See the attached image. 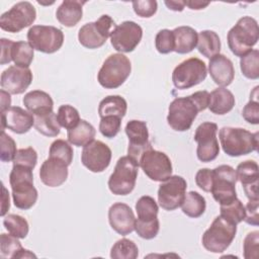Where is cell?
Instances as JSON below:
<instances>
[{
    "label": "cell",
    "instance_id": "obj_1",
    "mask_svg": "<svg viewBox=\"0 0 259 259\" xmlns=\"http://www.w3.org/2000/svg\"><path fill=\"white\" fill-rule=\"evenodd\" d=\"M29 167L13 165L9 174L14 205L19 209L31 208L37 200V190L33 186V174Z\"/></svg>",
    "mask_w": 259,
    "mask_h": 259
},
{
    "label": "cell",
    "instance_id": "obj_2",
    "mask_svg": "<svg viewBox=\"0 0 259 259\" xmlns=\"http://www.w3.org/2000/svg\"><path fill=\"white\" fill-rule=\"evenodd\" d=\"M223 151L230 157L248 155L258 150L259 133H251L242 127L224 126L219 132Z\"/></svg>",
    "mask_w": 259,
    "mask_h": 259
},
{
    "label": "cell",
    "instance_id": "obj_3",
    "mask_svg": "<svg viewBox=\"0 0 259 259\" xmlns=\"http://www.w3.org/2000/svg\"><path fill=\"white\" fill-rule=\"evenodd\" d=\"M259 38L257 20L251 16L241 17L229 30L227 35L228 46L237 57H243L252 51Z\"/></svg>",
    "mask_w": 259,
    "mask_h": 259
},
{
    "label": "cell",
    "instance_id": "obj_4",
    "mask_svg": "<svg viewBox=\"0 0 259 259\" xmlns=\"http://www.w3.org/2000/svg\"><path fill=\"white\" fill-rule=\"evenodd\" d=\"M236 233L237 225L220 214L203 233L202 246L211 253H222L229 248L236 237Z\"/></svg>",
    "mask_w": 259,
    "mask_h": 259
},
{
    "label": "cell",
    "instance_id": "obj_5",
    "mask_svg": "<svg viewBox=\"0 0 259 259\" xmlns=\"http://www.w3.org/2000/svg\"><path fill=\"white\" fill-rule=\"evenodd\" d=\"M132 72L130 59L120 54H112L103 62L98 74V83L106 89H115L121 86Z\"/></svg>",
    "mask_w": 259,
    "mask_h": 259
},
{
    "label": "cell",
    "instance_id": "obj_6",
    "mask_svg": "<svg viewBox=\"0 0 259 259\" xmlns=\"http://www.w3.org/2000/svg\"><path fill=\"white\" fill-rule=\"evenodd\" d=\"M139 166V163L128 155L120 157L108 179L109 190L115 195L130 194L136 186Z\"/></svg>",
    "mask_w": 259,
    "mask_h": 259
},
{
    "label": "cell",
    "instance_id": "obj_7",
    "mask_svg": "<svg viewBox=\"0 0 259 259\" xmlns=\"http://www.w3.org/2000/svg\"><path fill=\"white\" fill-rule=\"evenodd\" d=\"M199 111L191 95L177 97L168 107L167 122L170 127L176 132L188 131Z\"/></svg>",
    "mask_w": 259,
    "mask_h": 259
},
{
    "label": "cell",
    "instance_id": "obj_8",
    "mask_svg": "<svg viewBox=\"0 0 259 259\" xmlns=\"http://www.w3.org/2000/svg\"><path fill=\"white\" fill-rule=\"evenodd\" d=\"M114 27V20L109 15L103 14L96 21L88 22L79 29L78 40L86 49H98L110 37Z\"/></svg>",
    "mask_w": 259,
    "mask_h": 259
},
{
    "label": "cell",
    "instance_id": "obj_9",
    "mask_svg": "<svg viewBox=\"0 0 259 259\" xmlns=\"http://www.w3.org/2000/svg\"><path fill=\"white\" fill-rule=\"evenodd\" d=\"M207 69L198 58H189L177 65L172 73L173 85L180 90L189 89L205 80Z\"/></svg>",
    "mask_w": 259,
    "mask_h": 259
},
{
    "label": "cell",
    "instance_id": "obj_10",
    "mask_svg": "<svg viewBox=\"0 0 259 259\" xmlns=\"http://www.w3.org/2000/svg\"><path fill=\"white\" fill-rule=\"evenodd\" d=\"M213 178L210 193L213 199L222 204H227L237 198L236 170L230 165H220L212 169Z\"/></svg>",
    "mask_w": 259,
    "mask_h": 259
},
{
    "label": "cell",
    "instance_id": "obj_11",
    "mask_svg": "<svg viewBox=\"0 0 259 259\" xmlns=\"http://www.w3.org/2000/svg\"><path fill=\"white\" fill-rule=\"evenodd\" d=\"M27 40L34 50L44 54H54L62 48L64 33L52 25H32L27 31Z\"/></svg>",
    "mask_w": 259,
    "mask_h": 259
},
{
    "label": "cell",
    "instance_id": "obj_12",
    "mask_svg": "<svg viewBox=\"0 0 259 259\" xmlns=\"http://www.w3.org/2000/svg\"><path fill=\"white\" fill-rule=\"evenodd\" d=\"M36 18L34 6L27 1L14 4L8 11L0 16L1 29L8 32H19L23 28L31 25Z\"/></svg>",
    "mask_w": 259,
    "mask_h": 259
},
{
    "label": "cell",
    "instance_id": "obj_13",
    "mask_svg": "<svg viewBox=\"0 0 259 259\" xmlns=\"http://www.w3.org/2000/svg\"><path fill=\"white\" fill-rule=\"evenodd\" d=\"M217 132L218 124L211 121L200 123L195 131L193 139L197 143L196 156L202 163L213 161L220 154Z\"/></svg>",
    "mask_w": 259,
    "mask_h": 259
},
{
    "label": "cell",
    "instance_id": "obj_14",
    "mask_svg": "<svg viewBox=\"0 0 259 259\" xmlns=\"http://www.w3.org/2000/svg\"><path fill=\"white\" fill-rule=\"evenodd\" d=\"M144 173L153 181L162 182L172 175V163L170 158L161 151L148 149L139 162Z\"/></svg>",
    "mask_w": 259,
    "mask_h": 259
},
{
    "label": "cell",
    "instance_id": "obj_15",
    "mask_svg": "<svg viewBox=\"0 0 259 259\" xmlns=\"http://www.w3.org/2000/svg\"><path fill=\"white\" fill-rule=\"evenodd\" d=\"M186 180L179 175H171L162 181L158 189V202L160 206L169 211L181 206L186 194Z\"/></svg>",
    "mask_w": 259,
    "mask_h": 259
},
{
    "label": "cell",
    "instance_id": "obj_16",
    "mask_svg": "<svg viewBox=\"0 0 259 259\" xmlns=\"http://www.w3.org/2000/svg\"><path fill=\"white\" fill-rule=\"evenodd\" d=\"M143 37L142 27L135 21L126 20L115 26L110 34V42L113 49L121 53L133 52Z\"/></svg>",
    "mask_w": 259,
    "mask_h": 259
},
{
    "label": "cell",
    "instance_id": "obj_17",
    "mask_svg": "<svg viewBox=\"0 0 259 259\" xmlns=\"http://www.w3.org/2000/svg\"><path fill=\"white\" fill-rule=\"evenodd\" d=\"M111 156V150L106 144L101 141L94 140L83 147L81 162L89 171L99 173L109 166Z\"/></svg>",
    "mask_w": 259,
    "mask_h": 259
},
{
    "label": "cell",
    "instance_id": "obj_18",
    "mask_svg": "<svg viewBox=\"0 0 259 259\" xmlns=\"http://www.w3.org/2000/svg\"><path fill=\"white\" fill-rule=\"evenodd\" d=\"M124 131L128 138L127 155L139 163L142 154L152 148L147 123L143 120L133 119L126 123Z\"/></svg>",
    "mask_w": 259,
    "mask_h": 259
},
{
    "label": "cell",
    "instance_id": "obj_19",
    "mask_svg": "<svg viewBox=\"0 0 259 259\" xmlns=\"http://www.w3.org/2000/svg\"><path fill=\"white\" fill-rule=\"evenodd\" d=\"M32 72L29 68L10 66L1 74L2 89L10 94L23 93L32 82Z\"/></svg>",
    "mask_w": 259,
    "mask_h": 259
},
{
    "label": "cell",
    "instance_id": "obj_20",
    "mask_svg": "<svg viewBox=\"0 0 259 259\" xmlns=\"http://www.w3.org/2000/svg\"><path fill=\"white\" fill-rule=\"evenodd\" d=\"M34 124V115L19 106H10L1 111V131L5 127L15 134H25Z\"/></svg>",
    "mask_w": 259,
    "mask_h": 259
},
{
    "label": "cell",
    "instance_id": "obj_21",
    "mask_svg": "<svg viewBox=\"0 0 259 259\" xmlns=\"http://www.w3.org/2000/svg\"><path fill=\"white\" fill-rule=\"evenodd\" d=\"M110 227L119 235L126 236L135 230L136 218L133 209L123 202H115L108 209Z\"/></svg>",
    "mask_w": 259,
    "mask_h": 259
},
{
    "label": "cell",
    "instance_id": "obj_22",
    "mask_svg": "<svg viewBox=\"0 0 259 259\" xmlns=\"http://www.w3.org/2000/svg\"><path fill=\"white\" fill-rule=\"evenodd\" d=\"M258 164L254 160L241 162L236 169L237 179L244 188V192L249 200L259 199L258 196Z\"/></svg>",
    "mask_w": 259,
    "mask_h": 259
},
{
    "label": "cell",
    "instance_id": "obj_23",
    "mask_svg": "<svg viewBox=\"0 0 259 259\" xmlns=\"http://www.w3.org/2000/svg\"><path fill=\"white\" fill-rule=\"evenodd\" d=\"M68 165L59 159L49 157L39 168V178L49 187H58L68 178Z\"/></svg>",
    "mask_w": 259,
    "mask_h": 259
},
{
    "label": "cell",
    "instance_id": "obj_24",
    "mask_svg": "<svg viewBox=\"0 0 259 259\" xmlns=\"http://www.w3.org/2000/svg\"><path fill=\"white\" fill-rule=\"evenodd\" d=\"M208 73L217 85L229 86L235 77L233 62L225 55L218 54L209 59Z\"/></svg>",
    "mask_w": 259,
    "mask_h": 259
},
{
    "label": "cell",
    "instance_id": "obj_25",
    "mask_svg": "<svg viewBox=\"0 0 259 259\" xmlns=\"http://www.w3.org/2000/svg\"><path fill=\"white\" fill-rule=\"evenodd\" d=\"M23 105L33 115H40L53 111L54 101L51 95L42 90H32L22 99Z\"/></svg>",
    "mask_w": 259,
    "mask_h": 259
},
{
    "label": "cell",
    "instance_id": "obj_26",
    "mask_svg": "<svg viewBox=\"0 0 259 259\" xmlns=\"http://www.w3.org/2000/svg\"><path fill=\"white\" fill-rule=\"evenodd\" d=\"M85 3V1H63L56 11L58 21L67 27L75 26L82 19Z\"/></svg>",
    "mask_w": 259,
    "mask_h": 259
},
{
    "label": "cell",
    "instance_id": "obj_27",
    "mask_svg": "<svg viewBox=\"0 0 259 259\" xmlns=\"http://www.w3.org/2000/svg\"><path fill=\"white\" fill-rule=\"evenodd\" d=\"M174 37V52L177 54H188L197 46L198 34L190 26L182 25L172 30Z\"/></svg>",
    "mask_w": 259,
    "mask_h": 259
},
{
    "label": "cell",
    "instance_id": "obj_28",
    "mask_svg": "<svg viewBox=\"0 0 259 259\" xmlns=\"http://www.w3.org/2000/svg\"><path fill=\"white\" fill-rule=\"evenodd\" d=\"M0 257L2 259H21L32 257L36 258V256L32 252L24 249L21 246L18 238L12 236L11 234L7 235L4 233L0 235Z\"/></svg>",
    "mask_w": 259,
    "mask_h": 259
},
{
    "label": "cell",
    "instance_id": "obj_29",
    "mask_svg": "<svg viewBox=\"0 0 259 259\" xmlns=\"http://www.w3.org/2000/svg\"><path fill=\"white\" fill-rule=\"evenodd\" d=\"M234 94L224 87L217 88L209 93L208 109L218 115H224L230 112L235 106Z\"/></svg>",
    "mask_w": 259,
    "mask_h": 259
},
{
    "label": "cell",
    "instance_id": "obj_30",
    "mask_svg": "<svg viewBox=\"0 0 259 259\" xmlns=\"http://www.w3.org/2000/svg\"><path fill=\"white\" fill-rule=\"evenodd\" d=\"M95 135V127L85 119H81L75 127L68 130L67 133L68 142L76 147H84L88 145L94 141Z\"/></svg>",
    "mask_w": 259,
    "mask_h": 259
},
{
    "label": "cell",
    "instance_id": "obj_31",
    "mask_svg": "<svg viewBox=\"0 0 259 259\" xmlns=\"http://www.w3.org/2000/svg\"><path fill=\"white\" fill-rule=\"evenodd\" d=\"M127 110V103L120 95H109L99 102L98 114L100 118L114 115L122 118Z\"/></svg>",
    "mask_w": 259,
    "mask_h": 259
},
{
    "label": "cell",
    "instance_id": "obj_32",
    "mask_svg": "<svg viewBox=\"0 0 259 259\" xmlns=\"http://www.w3.org/2000/svg\"><path fill=\"white\" fill-rule=\"evenodd\" d=\"M197 50L205 58L210 59L220 54L221 39L217 32L213 30H202L198 34Z\"/></svg>",
    "mask_w": 259,
    "mask_h": 259
},
{
    "label": "cell",
    "instance_id": "obj_33",
    "mask_svg": "<svg viewBox=\"0 0 259 259\" xmlns=\"http://www.w3.org/2000/svg\"><path fill=\"white\" fill-rule=\"evenodd\" d=\"M206 208L205 198L196 191H189L185 194L184 200L181 204V209L184 214L189 218L201 217Z\"/></svg>",
    "mask_w": 259,
    "mask_h": 259
},
{
    "label": "cell",
    "instance_id": "obj_34",
    "mask_svg": "<svg viewBox=\"0 0 259 259\" xmlns=\"http://www.w3.org/2000/svg\"><path fill=\"white\" fill-rule=\"evenodd\" d=\"M34 128L46 137H57L61 132V125L57 114L52 111L49 113L34 115Z\"/></svg>",
    "mask_w": 259,
    "mask_h": 259
},
{
    "label": "cell",
    "instance_id": "obj_35",
    "mask_svg": "<svg viewBox=\"0 0 259 259\" xmlns=\"http://www.w3.org/2000/svg\"><path fill=\"white\" fill-rule=\"evenodd\" d=\"M33 48L26 41H14L11 49V59L15 66L28 68L33 60Z\"/></svg>",
    "mask_w": 259,
    "mask_h": 259
},
{
    "label": "cell",
    "instance_id": "obj_36",
    "mask_svg": "<svg viewBox=\"0 0 259 259\" xmlns=\"http://www.w3.org/2000/svg\"><path fill=\"white\" fill-rule=\"evenodd\" d=\"M138 219L141 222H151L158 219L159 207L156 200L149 195L140 197L136 203Z\"/></svg>",
    "mask_w": 259,
    "mask_h": 259
},
{
    "label": "cell",
    "instance_id": "obj_37",
    "mask_svg": "<svg viewBox=\"0 0 259 259\" xmlns=\"http://www.w3.org/2000/svg\"><path fill=\"white\" fill-rule=\"evenodd\" d=\"M138 256V246L134 241L125 238L116 241L110 250V257L113 259H136Z\"/></svg>",
    "mask_w": 259,
    "mask_h": 259
},
{
    "label": "cell",
    "instance_id": "obj_38",
    "mask_svg": "<svg viewBox=\"0 0 259 259\" xmlns=\"http://www.w3.org/2000/svg\"><path fill=\"white\" fill-rule=\"evenodd\" d=\"M3 225L9 234L18 239H24L28 235V223L23 217L19 214L10 213L6 215L3 220Z\"/></svg>",
    "mask_w": 259,
    "mask_h": 259
},
{
    "label": "cell",
    "instance_id": "obj_39",
    "mask_svg": "<svg viewBox=\"0 0 259 259\" xmlns=\"http://www.w3.org/2000/svg\"><path fill=\"white\" fill-rule=\"evenodd\" d=\"M240 68L246 78L257 80L259 78V51L255 49L241 57Z\"/></svg>",
    "mask_w": 259,
    "mask_h": 259
},
{
    "label": "cell",
    "instance_id": "obj_40",
    "mask_svg": "<svg viewBox=\"0 0 259 259\" xmlns=\"http://www.w3.org/2000/svg\"><path fill=\"white\" fill-rule=\"evenodd\" d=\"M73 155H74L73 148L67 141L59 139V140L54 141L51 144L50 151H49V157L62 160L68 166H70L73 161Z\"/></svg>",
    "mask_w": 259,
    "mask_h": 259
},
{
    "label": "cell",
    "instance_id": "obj_41",
    "mask_svg": "<svg viewBox=\"0 0 259 259\" xmlns=\"http://www.w3.org/2000/svg\"><path fill=\"white\" fill-rule=\"evenodd\" d=\"M245 205L238 198L234 199L230 203L221 205V215L225 219L238 225L245 219Z\"/></svg>",
    "mask_w": 259,
    "mask_h": 259
},
{
    "label": "cell",
    "instance_id": "obj_42",
    "mask_svg": "<svg viewBox=\"0 0 259 259\" xmlns=\"http://www.w3.org/2000/svg\"><path fill=\"white\" fill-rule=\"evenodd\" d=\"M57 118L60 125L67 130L75 127L81 120L79 111L69 104H64L59 107Z\"/></svg>",
    "mask_w": 259,
    "mask_h": 259
},
{
    "label": "cell",
    "instance_id": "obj_43",
    "mask_svg": "<svg viewBox=\"0 0 259 259\" xmlns=\"http://www.w3.org/2000/svg\"><path fill=\"white\" fill-rule=\"evenodd\" d=\"M155 47L160 54L167 55L174 52V37L170 29H161L155 37Z\"/></svg>",
    "mask_w": 259,
    "mask_h": 259
},
{
    "label": "cell",
    "instance_id": "obj_44",
    "mask_svg": "<svg viewBox=\"0 0 259 259\" xmlns=\"http://www.w3.org/2000/svg\"><path fill=\"white\" fill-rule=\"evenodd\" d=\"M121 118L114 115L104 116L99 122V132L102 136L108 139L114 138L120 131Z\"/></svg>",
    "mask_w": 259,
    "mask_h": 259
},
{
    "label": "cell",
    "instance_id": "obj_45",
    "mask_svg": "<svg viewBox=\"0 0 259 259\" xmlns=\"http://www.w3.org/2000/svg\"><path fill=\"white\" fill-rule=\"evenodd\" d=\"M160 230V222L158 219L151 222H141L136 219L135 231L137 234L146 240L154 239Z\"/></svg>",
    "mask_w": 259,
    "mask_h": 259
},
{
    "label": "cell",
    "instance_id": "obj_46",
    "mask_svg": "<svg viewBox=\"0 0 259 259\" xmlns=\"http://www.w3.org/2000/svg\"><path fill=\"white\" fill-rule=\"evenodd\" d=\"M0 160L2 162L13 161L16 155V144L14 140L8 136L4 131H1L0 137Z\"/></svg>",
    "mask_w": 259,
    "mask_h": 259
},
{
    "label": "cell",
    "instance_id": "obj_47",
    "mask_svg": "<svg viewBox=\"0 0 259 259\" xmlns=\"http://www.w3.org/2000/svg\"><path fill=\"white\" fill-rule=\"evenodd\" d=\"M37 163V153L32 147L19 149L13 159V165H21L33 169Z\"/></svg>",
    "mask_w": 259,
    "mask_h": 259
},
{
    "label": "cell",
    "instance_id": "obj_48",
    "mask_svg": "<svg viewBox=\"0 0 259 259\" xmlns=\"http://www.w3.org/2000/svg\"><path fill=\"white\" fill-rule=\"evenodd\" d=\"M258 244H259V232L253 231L247 234L243 242L244 258L253 259L258 256Z\"/></svg>",
    "mask_w": 259,
    "mask_h": 259
},
{
    "label": "cell",
    "instance_id": "obj_49",
    "mask_svg": "<svg viewBox=\"0 0 259 259\" xmlns=\"http://www.w3.org/2000/svg\"><path fill=\"white\" fill-rule=\"evenodd\" d=\"M133 8L135 13L144 18H149L157 12L158 3L155 0H138L133 1Z\"/></svg>",
    "mask_w": 259,
    "mask_h": 259
},
{
    "label": "cell",
    "instance_id": "obj_50",
    "mask_svg": "<svg viewBox=\"0 0 259 259\" xmlns=\"http://www.w3.org/2000/svg\"><path fill=\"white\" fill-rule=\"evenodd\" d=\"M242 116L251 124L259 123V102L257 98H250V101L242 110Z\"/></svg>",
    "mask_w": 259,
    "mask_h": 259
},
{
    "label": "cell",
    "instance_id": "obj_51",
    "mask_svg": "<svg viewBox=\"0 0 259 259\" xmlns=\"http://www.w3.org/2000/svg\"><path fill=\"white\" fill-rule=\"evenodd\" d=\"M213 172L211 169L202 168L199 169L195 174V183L196 185L205 192H209L212 184Z\"/></svg>",
    "mask_w": 259,
    "mask_h": 259
},
{
    "label": "cell",
    "instance_id": "obj_52",
    "mask_svg": "<svg viewBox=\"0 0 259 259\" xmlns=\"http://www.w3.org/2000/svg\"><path fill=\"white\" fill-rule=\"evenodd\" d=\"M258 207H259V199L249 200L245 206V219L244 221L248 225L258 226L259 225V214H258Z\"/></svg>",
    "mask_w": 259,
    "mask_h": 259
},
{
    "label": "cell",
    "instance_id": "obj_53",
    "mask_svg": "<svg viewBox=\"0 0 259 259\" xmlns=\"http://www.w3.org/2000/svg\"><path fill=\"white\" fill-rule=\"evenodd\" d=\"M1 42V61L0 64L1 65H5V64H9L12 59H11V49L12 46L14 44V41L7 39V38H1L0 39Z\"/></svg>",
    "mask_w": 259,
    "mask_h": 259
},
{
    "label": "cell",
    "instance_id": "obj_54",
    "mask_svg": "<svg viewBox=\"0 0 259 259\" xmlns=\"http://www.w3.org/2000/svg\"><path fill=\"white\" fill-rule=\"evenodd\" d=\"M2 191H3V194H2V209H1V215L4 217L7 212V210L9 209L10 207V201H9V193L8 191L6 190L5 186L2 184Z\"/></svg>",
    "mask_w": 259,
    "mask_h": 259
},
{
    "label": "cell",
    "instance_id": "obj_55",
    "mask_svg": "<svg viewBox=\"0 0 259 259\" xmlns=\"http://www.w3.org/2000/svg\"><path fill=\"white\" fill-rule=\"evenodd\" d=\"M0 95H1V111H3L10 107L11 97H10V93L5 91L4 89L0 90Z\"/></svg>",
    "mask_w": 259,
    "mask_h": 259
},
{
    "label": "cell",
    "instance_id": "obj_56",
    "mask_svg": "<svg viewBox=\"0 0 259 259\" xmlns=\"http://www.w3.org/2000/svg\"><path fill=\"white\" fill-rule=\"evenodd\" d=\"M165 5L168 7V9L173 11H182L185 7L184 1H164Z\"/></svg>",
    "mask_w": 259,
    "mask_h": 259
},
{
    "label": "cell",
    "instance_id": "obj_57",
    "mask_svg": "<svg viewBox=\"0 0 259 259\" xmlns=\"http://www.w3.org/2000/svg\"><path fill=\"white\" fill-rule=\"evenodd\" d=\"M184 2H185V5L192 10H200L209 5V2H202V1H184Z\"/></svg>",
    "mask_w": 259,
    "mask_h": 259
}]
</instances>
